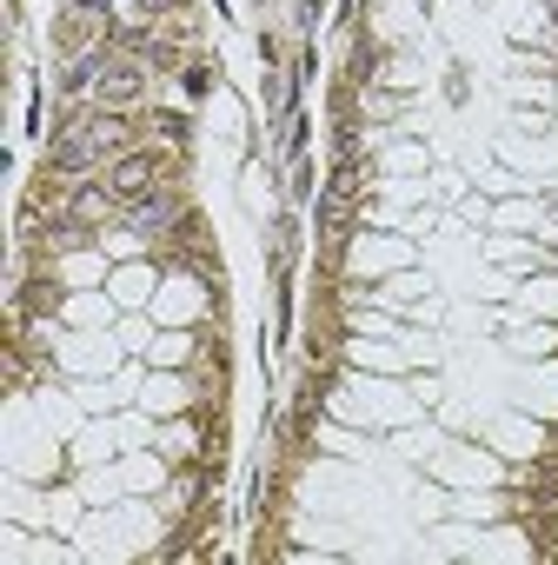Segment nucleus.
Masks as SVG:
<instances>
[{
	"instance_id": "obj_1",
	"label": "nucleus",
	"mask_w": 558,
	"mask_h": 565,
	"mask_svg": "<svg viewBox=\"0 0 558 565\" xmlns=\"http://www.w3.org/2000/svg\"><path fill=\"white\" fill-rule=\"evenodd\" d=\"M107 186H114L120 200H133V206H140V193L153 186V173H147V160H114V173H107Z\"/></svg>"
},
{
	"instance_id": "obj_2",
	"label": "nucleus",
	"mask_w": 558,
	"mask_h": 565,
	"mask_svg": "<svg viewBox=\"0 0 558 565\" xmlns=\"http://www.w3.org/2000/svg\"><path fill=\"white\" fill-rule=\"evenodd\" d=\"M133 226H167V200H147V206H133Z\"/></svg>"
}]
</instances>
